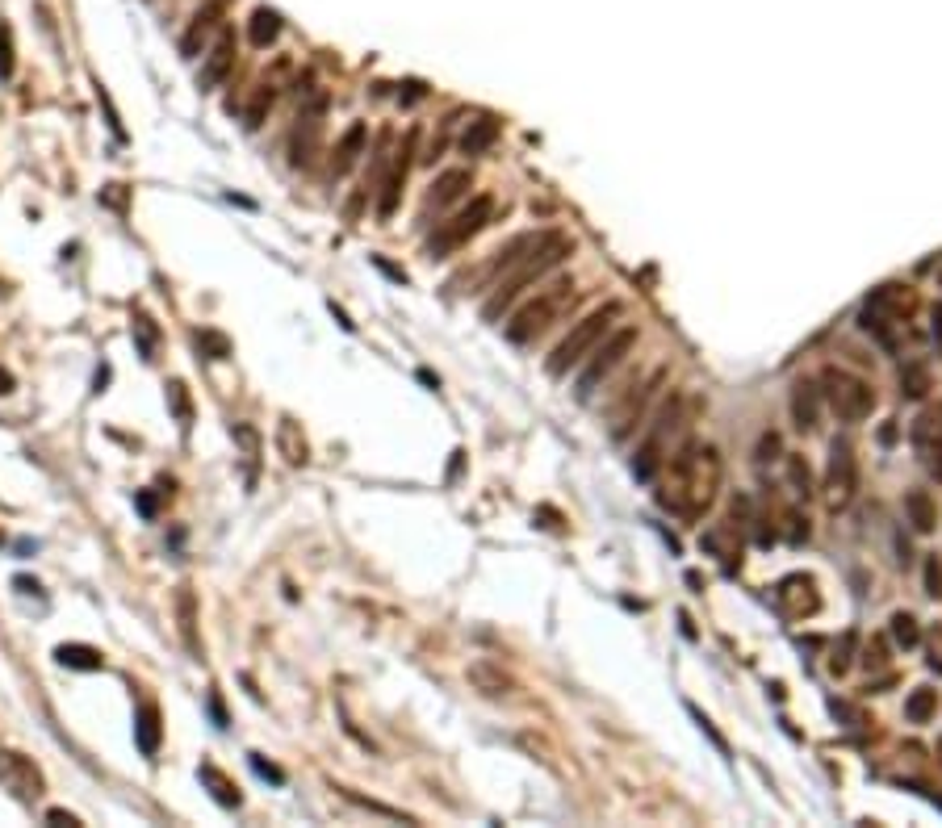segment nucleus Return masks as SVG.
Listing matches in <instances>:
<instances>
[{"label": "nucleus", "instance_id": "9d476101", "mask_svg": "<svg viewBox=\"0 0 942 828\" xmlns=\"http://www.w3.org/2000/svg\"><path fill=\"white\" fill-rule=\"evenodd\" d=\"M909 440H913L917 461L926 464V473L942 485V402L938 406H926V410L913 419Z\"/></svg>", "mask_w": 942, "mask_h": 828}, {"label": "nucleus", "instance_id": "9b49d317", "mask_svg": "<svg viewBox=\"0 0 942 828\" xmlns=\"http://www.w3.org/2000/svg\"><path fill=\"white\" fill-rule=\"evenodd\" d=\"M675 427H679V402H670L654 419V431L645 435V444L637 448V456H633V473L641 477V482H649V477L658 473V464L666 461V435L675 431Z\"/></svg>", "mask_w": 942, "mask_h": 828}, {"label": "nucleus", "instance_id": "58836bf2", "mask_svg": "<svg viewBox=\"0 0 942 828\" xmlns=\"http://www.w3.org/2000/svg\"><path fill=\"white\" fill-rule=\"evenodd\" d=\"M854 649H859V636H854V632H846L842 641L833 644L830 674H838V678H842V674H846V670H851V665H854Z\"/></svg>", "mask_w": 942, "mask_h": 828}, {"label": "nucleus", "instance_id": "2eb2a0df", "mask_svg": "<svg viewBox=\"0 0 942 828\" xmlns=\"http://www.w3.org/2000/svg\"><path fill=\"white\" fill-rule=\"evenodd\" d=\"M227 13V0H206V9L198 13V17L188 21V30H185V38H180V55L185 59H193L201 50V42L209 38V34L219 30V17Z\"/></svg>", "mask_w": 942, "mask_h": 828}, {"label": "nucleus", "instance_id": "412c9836", "mask_svg": "<svg viewBox=\"0 0 942 828\" xmlns=\"http://www.w3.org/2000/svg\"><path fill=\"white\" fill-rule=\"evenodd\" d=\"M177 623H180V641H185L188 657L201 661V641H198V594L180 586L177 590Z\"/></svg>", "mask_w": 942, "mask_h": 828}, {"label": "nucleus", "instance_id": "2f4dec72", "mask_svg": "<svg viewBox=\"0 0 942 828\" xmlns=\"http://www.w3.org/2000/svg\"><path fill=\"white\" fill-rule=\"evenodd\" d=\"M277 34H281V13H273V9L252 13V21H248L252 47H268V42H277Z\"/></svg>", "mask_w": 942, "mask_h": 828}, {"label": "nucleus", "instance_id": "6e6552de", "mask_svg": "<svg viewBox=\"0 0 942 828\" xmlns=\"http://www.w3.org/2000/svg\"><path fill=\"white\" fill-rule=\"evenodd\" d=\"M854 490H859V461H854L851 440H833L830 444V464H825V503L833 511L851 506Z\"/></svg>", "mask_w": 942, "mask_h": 828}, {"label": "nucleus", "instance_id": "cd10ccee", "mask_svg": "<svg viewBox=\"0 0 942 828\" xmlns=\"http://www.w3.org/2000/svg\"><path fill=\"white\" fill-rule=\"evenodd\" d=\"M498 130L503 126H498L490 113H482V118L469 122V130L461 134V151H466V155H482V151H490L495 147V138H498Z\"/></svg>", "mask_w": 942, "mask_h": 828}, {"label": "nucleus", "instance_id": "72a5a7b5", "mask_svg": "<svg viewBox=\"0 0 942 828\" xmlns=\"http://www.w3.org/2000/svg\"><path fill=\"white\" fill-rule=\"evenodd\" d=\"M130 331H134V344H139L143 360H155L159 352V326L151 314H143V310H134V323H130Z\"/></svg>", "mask_w": 942, "mask_h": 828}, {"label": "nucleus", "instance_id": "ddd939ff", "mask_svg": "<svg viewBox=\"0 0 942 828\" xmlns=\"http://www.w3.org/2000/svg\"><path fill=\"white\" fill-rule=\"evenodd\" d=\"M230 68H235V34L222 30L219 42H214V50L206 55V63H201V71H198V89L201 92L219 89L222 80L230 76Z\"/></svg>", "mask_w": 942, "mask_h": 828}, {"label": "nucleus", "instance_id": "aec40b11", "mask_svg": "<svg viewBox=\"0 0 942 828\" xmlns=\"http://www.w3.org/2000/svg\"><path fill=\"white\" fill-rule=\"evenodd\" d=\"M779 602H784L787 611L792 615H813L817 607H821V599H817V586H813V578H784L779 582Z\"/></svg>", "mask_w": 942, "mask_h": 828}, {"label": "nucleus", "instance_id": "dca6fc26", "mask_svg": "<svg viewBox=\"0 0 942 828\" xmlns=\"http://www.w3.org/2000/svg\"><path fill=\"white\" fill-rule=\"evenodd\" d=\"M658 385H662V373H654L645 385H637V394H628V398H625V406L616 410V427H612L616 440H625V435L633 431L637 423H641V414H645V406H649V398H654Z\"/></svg>", "mask_w": 942, "mask_h": 828}, {"label": "nucleus", "instance_id": "c756f323", "mask_svg": "<svg viewBox=\"0 0 942 828\" xmlns=\"http://www.w3.org/2000/svg\"><path fill=\"white\" fill-rule=\"evenodd\" d=\"M536 239H541V235H519V239H511V243H507V247H498V251H495V260H490V264L482 268V281H490V276L507 272V268H516L519 260H524V251H528V247L536 243Z\"/></svg>", "mask_w": 942, "mask_h": 828}, {"label": "nucleus", "instance_id": "c85d7f7f", "mask_svg": "<svg viewBox=\"0 0 942 828\" xmlns=\"http://www.w3.org/2000/svg\"><path fill=\"white\" fill-rule=\"evenodd\" d=\"M55 661L68 665V670H84V674L105 670V657H101V649H92V644H59Z\"/></svg>", "mask_w": 942, "mask_h": 828}, {"label": "nucleus", "instance_id": "f704fd0d", "mask_svg": "<svg viewBox=\"0 0 942 828\" xmlns=\"http://www.w3.org/2000/svg\"><path fill=\"white\" fill-rule=\"evenodd\" d=\"M888 632H893L896 649H917V644H922V628H917V620H913L909 611H896L893 620H888Z\"/></svg>", "mask_w": 942, "mask_h": 828}, {"label": "nucleus", "instance_id": "4d7b16f0", "mask_svg": "<svg viewBox=\"0 0 942 828\" xmlns=\"http://www.w3.org/2000/svg\"><path fill=\"white\" fill-rule=\"evenodd\" d=\"M938 281H942V276H938Z\"/></svg>", "mask_w": 942, "mask_h": 828}, {"label": "nucleus", "instance_id": "bb28decb", "mask_svg": "<svg viewBox=\"0 0 942 828\" xmlns=\"http://www.w3.org/2000/svg\"><path fill=\"white\" fill-rule=\"evenodd\" d=\"M469 682H474L482 695H507V690H516V682L503 674V665H495V661H474L469 665Z\"/></svg>", "mask_w": 942, "mask_h": 828}, {"label": "nucleus", "instance_id": "ea45409f", "mask_svg": "<svg viewBox=\"0 0 942 828\" xmlns=\"http://www.w3.org/2000/svg\"><path fill=\"white\" fill-rule=\"evenodd\" d=\"M168 406H172V414H177L180 427H193V402H188L185 381H172L168 385Z\"/></svg>", "mask_w": 942, "mask_h": 828}, {"label": "nucleus", "instance_id": "3c124183", "mask_svg": "<svg viewBox=\"0 0 942 828\" xmlns=\"http://www.w3.org/2000/svg\"><path fill=\"white\" fill-rule=\"evenodd\" d=\"M47 820H50V824H80V820L71 816V812H63V808H50Z\"/></svg>", "mask_w": 942, "mask_h": 828}, {"label": "nucleus", "instance_id": "7c9ffc66", "mask_svg": "<svg viewBox=\"0 0 942 828\" xmlns=\"http://www.w3.org/2000/svg\"><path fill=\"white\" fill-rule=\"evenodd\" d=\"M934 711H938V690H930V686H917L909 699H905V720L909 724H930Z\"/></svg>", "mask_w": 942, "mask_h": 828}, {"label": "nucleus", "instance_id": "603ef678", "mask_svg": "<svg viewBox=\"0 0 942 828\" xmlns=\"http://www.w3.org/2000/svg\"><path fill=\"white\" fill-rule=\"evenodd\" d=\"M13 389H17V381H13V373H9V368H0V398H5V394H13Z\"/></svg>", "mask_w": 942, "mask_h": 828}, {"label": "nucleus", "instance_id": "6e6d98bb", "mask_svg": "<svg viewBox=\"0 0 942 828\" xmlns=\"http://www.w3.org/2000/svg\"><path fill=\"white\" fill-rule=\"evenodd\" d=\"M0 544H5V536H0Z\"/></svg>", "mask_w": 942, "mask_h": 828}, {"label": "nucleus", "instance_id": "5fc2aeb1", "mask_svg": "<svg viewBox=\"0 0 942 828\" xmlns=\"http://www.w3.org/2000/svg\"><path fill=\"white\" fill-rule=\"evenodd\" d=\"M938 761H942V737H938Z\"/></svg>", "mask_w": 942, "mask_h": 828}, {"label": "nucleus", "instance_id": "473e14b6", "mask_svg": "<svg viewBox=\"0 0 942 828\" xmlns=\"http://www.w3.org/2000/svg\"><path fill=\"white\" fill-rule=\"evenodd\" d=\"M469 188V172L466 168H453V172H444V176L432 185V206H448V201H456L461 193Z\"/></svg>", "mask_w": 942, "mask_h": 828}, {"label": "nucleus", "instance_id": "49530a36", "mask_svg": "<svg viewBox=\"0 0 942 828\" xmlns=\"http://www.w3.org/2000/svg\"><path fill=\"white\" fill-rule=\"evenodd\" d=\"M787 473H792V482L800 485L796 494H804V498H808V464H800V456H792V461H787Z\"/></svg>", "mask_w": 942, "mask_h": 828}, {"label": "nucleus", "instance_id": "7ed1b4c3", "mask_svg": "<svg viewBox=\"0 0 942 828\" xmlns=\"http://www.w3.org/2000/svg\"><path fill=\"white\" fill-rule=\"evenodd\" d=\"M620 314H625V306H620V302H607V306H599L595 314H586L583 323H578L574 331H570V335H565L562 344L553 347V356L545 360V373H549V377H565L574 365H583L586 356L599 347V339L612 331V323H616Z\"/></svg>", "mask_w": 942, "mask_h": 828}, {"label": "nucleus", "instance_id": "20e7f679", "mask_svg": "<svg viewBox=\"0 0 942 828\" xmlns=\"http://www.w3.org/2000/svg\"><path fill=\"white\" fill-rule=\"evenodd\" d=\"M570 302H574V281H557V285L541 289V293L528 302V306L516 310V318L507 323V339L511 344H532L536 335H545L549 326L557 323V314L562 310H570Z\"/></svg>", "mask_w": 942, "mask_h": 828}, {"label": "nucleus", "instance_id": "b1692460", "mask_svg": "<svg viewBox=\"0 0 942 828\" xmlns=\"http://www.w3.org/2000/svg\"><path fill=\"white\" fill-rule=\"evenodd\" d=\"M277 452L285 456V464H306L310 461V448H306V435H302V427L294 423V419H281L277 423Z\"/></svg>", "mask_w": 942, "mask_h": 828}, {"label": "nucleus", "instance_id": "09e8293b", "mask_svg": "<svg viewBox=\"0 0 942 828\" xmlns=\"http://www.w3.org/2000/svg\"><path fill=\"white\" fill-rule=\"evenodd\" d=\"M101 201H105V206H113V209H122V206H126V188L110 185V193H101Z\"/></svg>", "mask_w": 942, "mask_h": 828}, {"label": "nucleus", "instance_id": "4be33fe9", "mask_svg": "<svg viewBox=\"0 0 942 828\" xmlns=\"http://www.w3.org/2000/svg\"><path fill=\"white\" fill-rule=\"evenodd\" d=\"M365 122H352V126L344 130V138L336 143V155H331V176H348L352 172V164H357L360 147H365Z\"/></svg>", "mask_w": 942, "mask_h": 828}, {"label": "nucleus", "instance_id": "1a4fd4ad", "mask_svg": "<svg viewBox=\"0 0 942 828\" xmlns=\"http://www.w3.org/2000/svg\"><path fill=\"white\" fill-rule=\"evenodd\" d=\"M0 787L9 791L17 803H38L42 791H47V779H42V770L26 753L0 749Z\"/></svg>", "mask_w": 942, "mask_h": 828}, {"label": "nucleus", "instance_id": "f03ea898", "mask_svg": "<svg viewBox=\"0 0 942 828\" xmlns=\"http://www.w3.org/2000/svg\"><path fill=\"white\" fill-rule=\"evenodd\" d=\"M570 256V239L565 235H557V230H549V235H541L532 247H528V256L519 260L516 268H511V276H507L503 285L495 289V293L487 297V306H482V314H487V323H495L498 314H503L511 302H516L519 293H524L528 285H536L541 276H549L553 272L562 260Z\"/></svg>", "mask_w": 942, "mask_h": 828}, {"label": "nucleus", "instance_id": "423d86ee", "mask_svg": "<svg viewBox=\"0 0 942 828\" xmlns=\"http://www.w3.org/2000/svg\"><path fill=\"white\" fill-rule=\"evenodd\" d=\"M490 218H495V197H474L461 214H453L448 222H440V230L427 239V256L432 260L453 256L456 247H466L469 239L482 235V230L490 227Z\"/></svg>", "mask_w": 942, "mask_h": 828}, {"label": "nucleus", "instance_id": "a211bd4d", "mask_svg": "<svg viewBox=\"0 0 942 828\" xmlns=\"http://www.w3.org/2000/svg\"><path fill=\"white\" fill-rule=\"evenodd\" d=\"M411 143L415 138H407V147H402V155L394 159V168H390V176H386V185H381V197H377V218L386 222V218H394V209H398V197H402V185H407V168H411Z\"/></svg>", "mask_w": 942, "mask_h": 828}, {"label": "nucleus", "instance_id": "0eeeda50", "mask_svg": "<svg viewBox=\"0 0 942 828\" xmlns=\"http://www.w3.org/2000/svg\"><path fill=\"white\" fill-rule=\"evenodd\" d=\"M633 344H637V326H620L616 335H604V347H595V352L583 360V373H578L574 394L583 398V402H591L595 389L607 381V373H616V368L625 365V356L633 352Z\"/></svg>", "mask_w": 942, "mask_h": 828}, {"label": "nucleus", "instance_id": "864d4df0", "mask_svg": "<svg viewBox=\"0 0 942 828\" xmlns=\"http://www.w3.org/2000/svg\"><path fill=\"white\" fill-rule=\"evenodd\" d=\"M13 586H17L21 594H38V590H42V586H38V582H30V578H17V582H13Z\"/></svg>", "mask_w": 942, "mask_h": 828}, {"label": "nucleus", "instance_id": "39448f33", "mask_svg": "<svg viewBox=\"0 0 942 828\" xmlns=\"http://www.w3.org/2000/svg\"><path fill=\"white\" fill-rule=\"evenodd\" d=\"M821 394H825V402L833 406V414H838L842 423H863L867 414L875 410L872 381L846 373V368H833V365L825 368V373H821Z\"/></svg>", "mask_w": 942, "mask_h": 828}, {"label": "nucleus", "instance_id": "4c0bfd02", "mask_svg": "<svg viewBox=\"0 0 942 828\" xmlns=\"http://www.w3.org/2000/svg\"><path fill=\"white\" fill-rule=\"evenodd\" d=\"M193 344H198V352L206 356V360H227V356H230V339L219 335V331H198V335H193Z\"/></svg>", "mask_w": 942, "mask_h": 828}, {"label": "nucleus", "instance_id": "5701e85b", "mask_svg": "<svg viewBox=\"0 0 942 828\" xmlns=\"http://www.w3.org/2000/svg\"><path fill=\"white\" fill-rule=\"evenodd\" d=\"M159 737H164V720H159V707L147 699L139 707V720H134V740H139L143 758H155L159 753Z\"/></svg>", "mask_w": 942, "mask_h": 828}, {"label": "nucleus", "instance_id": "a878e982", "mask_svg": "<svg viewBox=\"0 0 942 828\" xmlns=\"http://www.w3.org/2000/svg\"><path fill=\"white\" fill-rule=\"evenodd\" d=\"M905 515H909L913 532H934L938 527V506L926 490H909L905 494Z\"/></svg>", "mask_w": 942, "mask_h": 828}, {"label": "nucleus", "instance_id": "4468645a", "mask_svg": "<svg viewBox=\"0 0 942 828\" xmlns=\"http://www.w3.org/2000/svg\"><path fill=\"white\" fill-rule=\"evenodd\" d=\"M867 310L893 318V323H905V318L917 310V293L909 285H880L872 297H867Z\"/></svg>", "mask_w": 942, "mask_h": 828}, {"label": "nucleus", "instance_id": "8fccbe9b", "mask_svg": "<svg viewBox=\"0 0 942 828\" xmlns=\"http://www.w3.org/2000/svg\"><path fill=\"white\" fill-rule=\"evenodd\" d=\"M155 511H159L155 498H151V494H139V515H143V519H155Z\"/></svg>", "mask_w": 942, "mask_h": 828}, {"label": "nucleus", "instance_id": "393cba45", "mask_svg": "<svg viewBox=\"0 0 942 828\" xmlns=\"http://www.w3.org/2000/svg\"><path fill=\"white\" fill-rule=\"evenodd\" d=\"M198 779L209 787V795H214V803H222V808H239L243 803V795H239V787L235 782L222 774L214 761H201V770H198Z\"/></svg>", "mask_w": 942, "mask_h": 828}, {"label": "nucleus", "instance_id": "79ce46f5", "mask_svg": "<svg viewBox=\"0 0 942 828\" xmlns=\"http://www.w3.org/2000/svg\"><path fill=\"white\" fill-rule=\"evenodd\" d=\"M926 594H930V599H942V561H938V552H930V557H926Z\"/></svg>", "mask_w": 942, "mask_h": 828}, {"label": "nucleus", "instance_id": "c9c22d12", "mask_svg": "<svg viewBox=\"0 0 942 828\" xmlns=\"http://www.w3.org/2000/svg\"><path fill=\"white\" fill-rule=\"evenodd\" d=\"M926 389H930V368H926V360H909V365L901 368V394L926 398Z\"/></svg>", "mask_w": 942, "mask_h": 828}, {"label": "nucleus", "instance_id": "a18cd8bd", "mask_svg": "<svg viewBox=\"0 0 942 828\" xmlns=\"http://www.w3.org/2000/svg\"><path fill=\"white\" fill-rule=\"evenodd\" d=\"M252 766H256V774H260V779L277 782V787H281V782H285V770H277V766H273V761H264V758H260V753H252Z\"/></svg>", "mask_w": 942, "mask_h": 828}, {"label": "nucleus", "instance_id": "a19ab883", "mask_svg": "<svg viewBox=\"0 0 942 828\" xmlns=\"http://www.w3.org/2000/svg\"><path fill=\"white\" fill-rule=\"evenodd\" d=\"M235 440L243 444V452H248V482H256V456H260V435L252 431L248 423L235 427Z\"/></svg>", "mask_w": 942, "mask_h": 828}, {"label": "nucleus", "instance_id": "37998d69", "mask_svg": "<svg viewBox=\"0 0 942 828\" xmlns=\"http://www.w3.org/2000/svg\"><path fill=\"white\" fill-rule=\"evenodd\" d=\"M13 34H9V26H0V80H9L13 76Z\"/></svg>", "mask_w": 942, "mask_h": 828}, {"label": "nucleus", "instance_id": "e433bc0d", "mask_svg": "<svg viewBox=\"0 0 942 828\" xmlns=\"http://www.w3.org/2000/svg\"><path fill=\"white\" fill-rule=\"evenodd\" d=\"M273 97H277V89H273V84H260V89L252 92V105H248V113H243V118H248V122H243V126H248V130H256L260 122H264V113H268V109H273Z\"/></svg>", "mask_w": 942, "mask_h": 828}, {"label": "nucleus", "instance_id": "de8ad7c7", "mask_svg": "<svg viewBox=\"0 0 942 828\" xmlns=\"http://www.w3.org/2000/svg\"><path fill=\"white\" fill-rule=\"evenodd\" d=\"M883 653H888V649H883V641H872V644H867V653H863V665H867V670H883V661H888Z\"/></svg>", "mask_w": 942, "mask_h": 828}, {"label": "nucleus", "instance_id": "c03bdc74", "mask_svg": "<svg viewBox=\"0 0 942 828\" xmlns=\"http://www.w3.org/2000/svg\"><path fill=\"white\" fill-rule=\"evenodd\" d=\"M926 665H930L934 674H942V628L930 632V641H926Z\"/></svg>", "mask_w": 942, "mask_h": 828}, {"label": "nucleus", "instance_id": "f3484780", "mask_svg": "<svg viewBox=\"0 0 942 828\" xmlns=\"http://www.w3.org/2000/svg\"><path fill=\"white\" fill-rule=\"evenodd\" d=\"M821 402H825L821 385H817V381H796V389H792V423L800 427V431H813L817 419H821Z\"/></svg>", "mask_w": 942, "mask_h": 828}, {"label": "nucleus", "instance_id": "6ab92c4d", "mask_svg": "<svg viewBox=\"0 0 942 828\" xmlns=\"http://www.w3.org/2000/svg\"><path fill=\"white\" fill-rule=\"evenodd\" d=\"M700 544H704L712 557H721L724 569H733V565L742 561V540H737V527H733V523H712V527L700 536Z\"/></svg>", "mask_w": 942, "mask_h": 828}, {"label": "nucleus", "instance_id": "f8f14e48", "mask_svg": "<svg viewBox=\"0 0 942 828\" xmlns=\"http://www.w3.org/2000/svg\"><path fill=\"white\" fill-rule=\"evenodd\" d=\"M323 101H318L310 113H302L298 126H294V134H289V159H294V168H310L315 164V147H318V134H323Z\"/></svg>", "mask_w": 942, "mask_h": 828}, {"label": "nucleus", "instance_id": "f257e3e1", "mask_svg": "<svg viewBox=\"0 0 942 828\" xmlns=\"http://www.w3.org/2000/svg\"><path fill=\"white\" fill-rule=\"evenodd\" d=\"M721 452L716 448H695L687 444L683 452L670 461V490L662 494V506H670L683 519H695L712 506L716 490H721Z\"/></svg>", "mask_w": 942, "mask_h": 828}]
</instances>
